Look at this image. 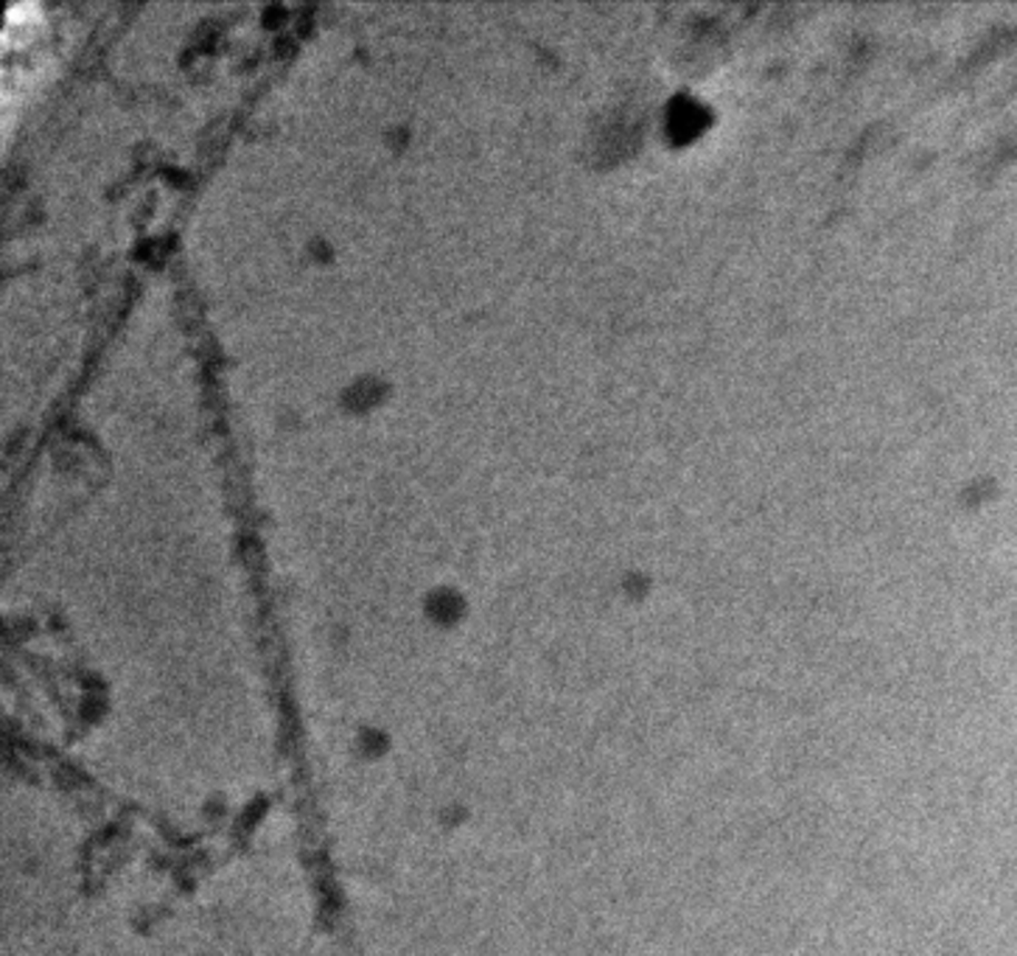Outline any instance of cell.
Wrapping results in <instances>:
<instances>
[{"label": "cell", "instance_id": "6da1fadb", "mask_svg": "<svg viewBox=\"0 0 1017 956\" xmlns=\"http://www.w3.org/2000/svg\"><path fill=\"white\" fill-rule=\"evenodd\" d=\"M37 23H40V7H37V3H31V0L12 3V7L7 9V23H3V42H7V46L9 42H12V46L26 42Z\"/></svg>", "mask_w": 1017, "mask_h": 956}]
</instances>
